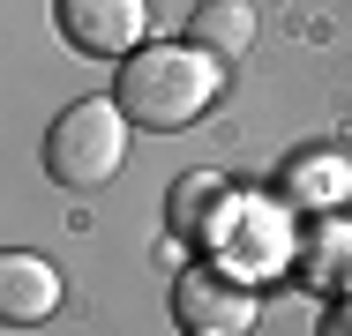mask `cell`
Wrapping results in <instances>:
<instances>
[{
    "instance_id": "cell-5",
    "label": "cell",
    "mask_w": 352,
    "mask_h": 336,
    "mask_svg": "<svg viewBox=\"0 0 352 336\" xmlns=\"http://www.w3.org/2000/svg\"><path fill=\"white\" fill-rule=\"evenodd\" d=\"M60 314V269L45 254H0V322L8 329H38Z\"/></svg>"
},
{
    "instance_id": "cell-9",
    "label": "cell",
    "mask_w": 352,
    "mask_h": 336,
    "mask_svg": "<svg viewBox=\"0 0 352 336\" xmlns=\"http://www.w3.org/2000/svg\"><path fill=\"white\" fill-rule=\"evenodd\" d=\"M322 336H352V291L330 307V322H322Z\"/></svg>"
},
{
    "instance_id": "cell-1",
    "label": "cell",
    "mask_w": 352,
    "mask_h": 336,
    "mask_svg": "<svg viewBox=\"0 0 352 336\" xmlns=\"http://www.w3.org/2000/svg\"><path fill=\"white\" fill-rule=\"evenodd\" d=\"M217 82H225V60L188 38V45H142V53H128L120 75H113V97H120V112L135 128L180 134L217 105Z\"/></svg>"
},
{
    "instance_id": "cell-6",
    "label": "cell",
    "mask_w": 352,
    "mask_h": 336,
    "mask_svg": "<svg viewBox=\"0 0 352 336\" xmlns=\"http://www.w3.org/2000/svg\"><path fill=\"white\" fill-rule=\"evenodd\" d=\"M232 209H240V195H232L217 172H180V187L165 195V232L188 239V247H210Z\"/></svg>"
},
{
    "instance_id": "cell-7",
    "label": "cell",
    "mask_w": 352,
    "mask_h": 336,
    "mask_svg": "<svg viewBox=\"0 0 352 336\" xmlns=\"http://www.w3.org/2000/svg\"><path fill=\"white\" fill-rule=\"evenodd\" d=\"M300 284H315V291H330V299L352 291V224L345 217H322V224L300 239Z\"/></svg>"
},
{
    "instance_id": "cell-8",
    "label": "cell",
    "mask_w": 352,
    "mask_h": 336,
    "mask_svg": "<svg viewBox=\"0 0 352 336\" xmlns=\"http://www.w3.org/2000/svg\"><path fill=\"white\" fill-rule=\"evenodd\" d=\"M188 38H195L203 53H217V60H240V53L255 45V8H248V0H203Z\"/></svg>"
},
{
    "instance_id": "cell-3",
    "label": "cell",
    "mask_w": 352,
    "mask_h": 336,
    "mask_svg": "<svg viewBox=\"0 0 352 336\" xmlns=\"http://www.w3.org/2000/svg\"><path fill=\"white\" fill-rule=\"evenodd\" d=\"M263 314V299L248 291V276H232L225 262H188L173 284V322L188 336H248Z\"/></svg>"
},
{
    "instance_id": "cell-4",
    "label": "cell",
    "mask_w": 352,
    "mask_h": 336,
    "mask_svg": "<svg viewBox=\"0 0 352 336\" xmlns=\"http://www.w3.org/2000/svg\"><path fill=\"white\" fill-rule=\"evenodd\" d=\"M53 15L82 60H128L150 30V0H53Z\"/></svg>"
},
{
    "instance_id": "cell-2",
    "label": "cell",
    "mask_w": 352,
    "mask_h": 336,
    "mask_svg": "<svg viewBox=\"0 0 352 336\" xmlns=\"http://www.w3.org/2000/svg\"><path fill=\"white\" fill-rule=\"evenodd\" d=\"M128 112H120V97H75L68 112L45 128L38 142V165H45V180H60L75 195H90V187H105L120 165H128Z\"/></svg>"
}]
</instances>
